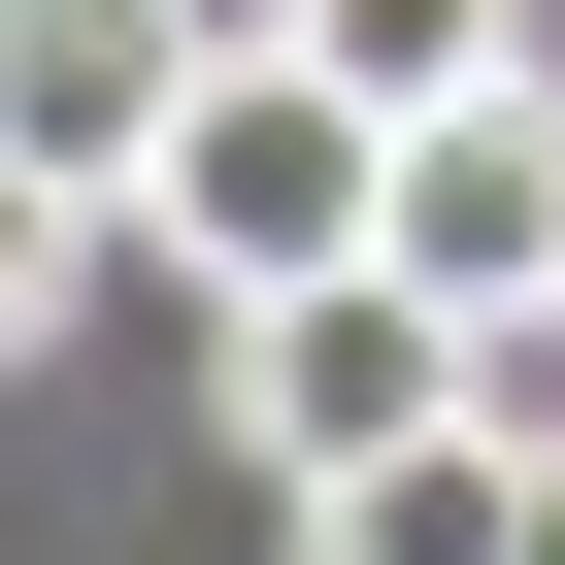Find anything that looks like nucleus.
<instances>
[{"mask_svg":"<svg viewBox=\"0 0 565 565\" xmlns=\"http://www.w3.org/2000/svg\"><path fill=\"white\" fill-rule=\"evenodd\" d=\"M134 233L200 266V300H333V266H399V100H366V67H300V34L233 0V67L167 100Z\"/></svg>","mask_w":565,"mask_h":565,"instance_id":"nucleus-1","label":"nucleus"},{"mask_svg":"<svg viewBox=\"0 0 565 565\" xmlns=\"http://www.w3.org/2000/svg\"><path fill=\"white\" fill-rule=\"evenodd\" d=\"M433 399H499V333L433 300V266H333V300H233V466L266 499H333L366 433H433Z\"/></svg>","mask_w":565,"mask_h":565,"instance_id":"nucleus-2","label":"nucleus"},{"mask_svg":"<svg viewBox=\"0 0 565 565\" xmlns=\"http://www.w3.org/2000/svg\"><path fill=\"white\" fill-rule=\"evenodd\" d=\"M399 266H433L499 366H565V67H499V100L399 134Z\"/></svg>","mask_w":565,"mask_h":565,"instance_id":"nucleus-3","label":"nucleus"},{"mask_svg":"<svg viewBox=\"0 0 565 565\" xmlns=\"http://www.w3.org/2000/svg\"><path fill=\"white\" fill-rule=\"evenodd\" d=\"M200 67H233V0H0V100H34V167H100V200L167 167Z\"/></svg>","mask_w":565,"mask_h":565,"instance_id":"nucleus-4","label":"nucleus"},{"mask_svg":"<svg viewBox=\"0 0 565 565\" xmlns=\"http://www.w3.org/2000/svg\"><path fill=\"white\" fill-rule=\"evenodd\" d=\"M300 565H532V399H433L300 499Z\"/></svg>","mask_w":565,"mask_h":565,"instance_id":"nucleus-5","label":"nucleus"},{"mask_svg":"<svg viewBox=\"0 0 565 565\" xmlns=\"http://www.w3.org/2000/svg\"><path fill=\"white\" fill-rule=\"evenodd\" d=\"M266 34H300V67H366V100L433 134V100H499V67H532V0H266Z\"/></svg>","mask_w":565,"mask_h":565,"instance_id":"nucleus-6","label":"nucleus"},{"mask_svg":"<svg viewBox=\"0 0 565 565\" xmlns=\"http://www.w3.org/2000/svg\"><path fill=\"white\" fill-rule=\"evenodd\" d=\"M532 565H565V399H532Z\"/></svg>","mask_w":565,"mask_h":565,"instance_id":"nucleus-7","label":"nucleus"}]
</instances>
